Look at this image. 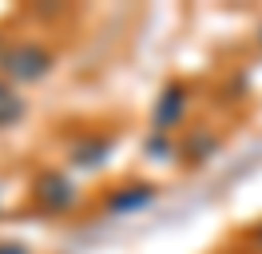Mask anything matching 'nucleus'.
<instances>
[{
    "label": "nucleus",
    "mask_w": 262,
    "mask_h": 254,
    "mask_svg": "<svg viewBox=\"0 0 262 254\" xmlns=\"http://www.w3.org/2000/svg\"><path fill=\"white\" fill-rule=\"evenodd\" d=\"M0 68H4V76L12 79V83H36V79L48 76L52 56L40 44H12V48H4Z\"/></svg>",
    "instance_id": "f257e3e1"
},
{
    "label": "nucleus",
    "mask_w": 262,
    "mask_h": 254,
    "mask_svg": "<svg viewBox=\"0 0 262 254\" xmlns=\"http://www.w3.org/2000/svg\"><path fill=\"white\" fill-rule=\"evenodd\" d=\"M183 111H187V88H183V83H167L163 95H159V103H155V131L167 135V131L183 119Z\"/></svg>",
    "instance_id": "f03ea898"
},
{
    "label": "nucleus",
    "mask_w": 262,
    "mask_h": 254,
    "mask_svg": "<svg viewBox=\"0 0 262 254\" xmlns=\"http://www.w3.org/2000/svg\"><path fill=\"white\" fill-rule=\"evenodd\" d=\"M36 195H40V203L48 206V210H68V206L76 203V187H72V183H68V175H60V171L40 175Z\"/></svg>",
    "instance_id": "7ed1b4c3"
},
{
    "label": "nucleus",
    "mask_w": 262,
    "mask_h": 254,
    "mask_svg": "<svg viewBox=\"0 0 262 254\" xmlns=\"http://www.w3.org/2000/svg\"><path fill=\"white\" fill-rule=\"evenodd\" d=\"M151 199H155V187H151V183H135V187L115 190L112 199H107V210H115V215H123V210H139V206H147Z\"/></svg>",
    "instance_id": "20e7f679"
},
{
    "label": "nucleus",
    "mask_w": 262,
    "mask_h": 254,
    "mask_svg": "<svg viewBox=\"0 0 262 254\" xmlns=\"http://www.w3.org/2000/svg\"><path fill=\"white\" fill-rule=\"evenodd\" d=\"M107 151H112V139H83V143L72 147V163L76 167H96Z\"/></svg>",
    "instance_id": "39448f33"
},
{
    "label": "nucleus",
    "mask_w": 262,
    "mask_h": 254,
    "mask_svg": "<svg viewBox=\"0 0 262 254\" xmlns=\"http://www.w3.org/2000/svg\"><path fill=\"white\" fill-rule=\"evenodd\" d=\"M20 115H24V99H20L12 88H4V83H0V127L20 123Z\"/></svg>",
    "instance_id": "423d86ee"
},
{
    "label": "nucleus",
    "mask_w": 262,
    "mask_h": 254,
    "mask_svg": "<svg viewBox=\"0 0 262 254\" xmlns=\"http://www.w3.org/2000/svg\"><path fill=\"white\" fill-rule=\"evenodd\" d=\"M147 151H151V155H171V143H167V135H159V131H155V135L147 139Z\"/></svg>",
    "instance_id": "0eeeda50"
},
{
    "label": "nucleus",
    "mask_w": 262,
    "mask_h": 254,
    "mask_svg": "<svg viewBox=\"0 0 262 254\" xmlns=\"http://www.w3.org/2000/svg\"><path fill=\"white\" fill-rule=\"evenodd\" d=\"M0 254H28V246H20V242H0Z\"/></svg>",
    "instance_id": "6e6552de"
},
{
    "label": "nucleus",
    "mask_w": 262,
    "mask_h": 254,
    "mask_svg": "<svg viewBox=\"0 0 262 254\" xmlns=\"http://www.w3.org/2000/svg\"><path fill=\"white\" fill-rule=\"evenodd\" d=\"M258 246H262V226H258Z\"/></svg>",
    "instance_id": "1a4fd4ad"
},
{
    "label": "nucleus",
    "mask_w": 262,
    "mask_h": 254,
    "mask_svg": "<svg viewBox=\"0 0 262 254\" xmlns=\"http://www.w3.org/2000/svg\"><path fill=\"white\" fill-rule=\"evenodd\" d=\"M258 40H262V32H258Z\"/></svg>",
    "instance_id": "9d476101"
}]
</instances>
